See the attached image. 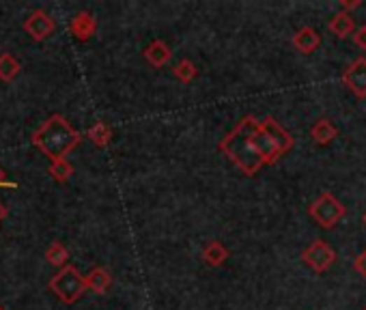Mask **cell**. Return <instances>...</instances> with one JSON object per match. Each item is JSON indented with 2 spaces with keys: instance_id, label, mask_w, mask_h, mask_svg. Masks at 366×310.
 Returning <instances> with one entry per match:
<instances>
[{
  "instance_id": "obj_1",
  "label": "cell",
  "mask_w": 366,
  "mask_h": 310,
  "mask_svg": "<svg viewBox=\"0 0 366 310\" xmlns=\"http://www.w3.org/2000/svg\"><path fill=\"white\" fill-rule=\"evenodd\" d=\"M257 127H259V119L248 115L237 123V127L227 138H222L218 145V149L248 177L257 175L265 166L261 155L255 149V143H252V136H255Z\"/></svg>"
},
{
  "instance_id": "obj_2",
  "label": "cell",
  "mask_w": 366,
  "mask_h": 310,
  "mask_svg": "<svg viewBox=\"0 0 366 310\" xmlns=\"http://www.w3.org/2000/svg\"><path fill=\"white\" fill-rule=\"evenodd\" d=\"M80 132L71 127V123L63 115H52L35 134L33 145L52 162L67 160V155L80 145Z\"/></svg>"
},
{
  "instance_id": "obj_3",
  "label": "cell",
  "mask_w": 366,
  "mask_h": 310,
  "mask_svg": "<svg viewBox=\"0 0 366 310\" xmlns=\"http://www.w3.org/2000/svg\"><path fill=\"white\" fill-rule=\"evenodd\" d=\"M252 143H255V149L261 155L263 164H276L285 153L293 149V136L276 119L267 117L259 121V127L255 136H252Z\"/></svg>"
},
{
  "instance_id": "obj_4",
  "label": "cell",
  "mask_w": 366,
  "mask_h": 310,
  "mask_svg": "<svg viewBox=\"0 0 366 310\" xmlns=\"http://www.w3.org/2000/svg\"><path fill=\"white\" fill-rule=\"evenodd\" d=\"M48 289L59 297L65 304H73L78 302L84 291H87V283H84V276L78 272V267L73 265H65L59 274H56L50 283Z\"/></svg>"
},
{
  "instance_id": "obj_5",
  "label": "cell",
  "mask_w": 366,
  "mask_h": 310,
  "mask_svg": "<svg viewBox=\"0 0 366 310\" xmlns=\"http://www.w3.org/2000/svg\"><path fill=\"white\" fill-rule=\"evenodd\" d=\"M308 213H311V218L319 224V227L332 229L345 218L347 209L339 199H334L330 192H323L319 199L308 207Z\"/></svg>"
},
{
  "instance_id": "obj_6",
  "label": "cell",
  "mask_w": 366,
  "mask_h": 310,
  "mask_svg": "<svg viewBox=\"0 0 366 310\" xmlns=\"http://www.w3.org/2000/svg\"><path fill=\"white\" fill-rule=\"evenodd\" d=\"M302 259H304V263L311 267V269H315L317 274H323V272H328L334 265L336 252L325 241L317 239V241H313L311 246H308L302 252Z\"/></svg>"
},
{
  "instance_id": "obj_7",
  "label": "cell",
  "mask_w": 366,
  "mask_h": 310,
  "mask_svg": "<svg viewBox=\"0 0 366 310\" xmlns=\"http://www.w3.org/2000/svg\"><path fill=\"white\" fill-rule=\"evenodd\" d=\"M24 31H26L28 35H31L35 41H45L50 35H54L56 22H54V17H52L48 11L39 9V11H35V13H31V15L26 17Z\"/></svg>"
},
{
  "instance_id": "obj_8",
  "label": "cell",
  "mask_w": 366,
  "mask_h": 310,
  "mask_svg": "<svg viewBox=\"0 0 366 310\" xmlns=\"http://www.w3.org/2000/svg\"><path fill=\"white\" fill-rule=\"evenodd\" d=\"M343 82L347 84V89H349L356 97H366V59L353 61V63L345 69Z\"/></svg>"
},
{
  "instance_id": "obj_9",
  "label": "cell",
  "mask_w": 366,
  "mask_h": 310,
  "mask_svg": "<svg viewBox=\"0 0 366 310\" xmlns=\"http://www.w3.org/2000/svg\"><path fill=\"white\" fill-rule=\"evenodd\" d=\"M69 31L78 41H89L97 33V20L89 11H80L71 17Z\"/></svg>"
},
{
  "instance_id": "obj_10",
  "label": "cell",
  "mask_w": 366,
  "mask_h": 310,
  "mask_svg": "<svg viewBox=\"0 0 366 310\" xmlns=\"http://www.w3.org/2000/svg\"><path fill=\"white\" fill-rule=\"evenodd\" d=\"M293 45L302 54H313L321 45V35H319L317 28L304 26V28H300V31L293 35Z\"/></svg>"
},
{
  "instance_id": "obj_11",
  "label": "cell",
  "mask_w": 366,
  "mask_h": 310,
  "mask_svg": "<svg viewBox=\"0 0 366 310\" xmlns=\"http://www.w3.org/2000/svg\"><path fill=\"white\" fill-rule=\"evenodd\" d=\"M171 56H173L171 48H168V43H164L162 39H155V41H151V43L145 48V59H147V63H149L151 67H155V69L164 67L168 61H171Z\"/></svg>"
},
{
  "instance_id": "obj_12",
  "label": "cell",
  "mask_w": 366,
  "mask_h": 310,
  "mask_svg": "<svg viewBox=\"0 0 366 310\" xmlns=\"http://www.w3.org/2000/svg\"><path fill=\"white\" fill-rule=\"evenodd\" d=\"M84 283H87V289H91L93 293L104 295L112 285V276L106 267H93L89 276H84Z\"/></svg>"
},
{
  "instance_id": "obj_13",
  "label": "cell",
  "mask_w": 366,
  "mask_h": 310,
  "mask_svg": "<svg viewBox=\"0 0 366 310\" xmlns=\"http://www.w3.org/2000/svg\"><path fill=\"white\" fill-rule=\"evenodd\" d=\"M311 136H313V140H315L317 145L325 147V145L332 143V140H334L336 136H339V129L334 127V123H332L330 119H319V121L313 125Z\"/></svg>"
},
{
  "instance_id": "obj_14",
  "label": "cell",
  "mask_w": 366,
  "mask_h": 310,
  "mask_svg": "<svg viewBox=\"0 0 366 310\" xmlns=\"http://www.w3.org/2000/svg\"><path fill=\"white\" fill-rule=\"evenodd\" d=\"M330 31H332V35H336V37H349L353 31H356V24H353V20H351V15L347 13V11H341V13H336L332 20H330Z\"/></svg>"
},
{
  "instance_id": "obj_15",
  "label": "cell",
  "mask_w": 366,
  "mask_h": 310,
  "mask_svg": "<svg viewBox=\"0 0 366 310\" xmlns=\"http://www.w3.org/2000/svg\"><path fill=\"white\" fill-rule=\"evenodd\" d=\"M203 259H205L207 265H211V267H220L224 261L229 259V250L224 248L220 241H209V244L205 246V250H203Z\"/></svg>"
},
{
  "instance_id": "obj_16",
  "label": "cell",
  "mask_w": 366,
  "mask_h": 310,
  "mask_svg": "<svg viewBox=\"0 0 366 310\" xmlns=\"http://www.w3.org/2000/svg\"><path fill=\"white\" fill-rule=\"evenodd\" d=\"M20 61L15 59L13 54H9V52H5V54H0V80L3 82H11V80H15L17 78V73H20Z\"/></svg>"
},
{
  "instance_id": "obj_17",
  "label": "cell",
  "mask_w": 366,
  "mask_h": 310,
  "mask_svg": "<svg viewBox=\"0 0 366 310\" xmlns=\"http://www.w3.org/2000/svg\"><path fill=\"white\" fill-rule=\"evenodd\" d=\"M45 259H48L50 265L63 269L67 265V261H69V252H67V248L61 241H52L48 246V250H45Z\"/></svg>"
},
{
  "instance_id": "obj_18",
  "label": "cell",
  "mask_w": 366,
  "mask_h": 310,
  "mask_svg": "<svg viewBox=\"0 0 366 310\" xmlns=\"http://www.w3.org/2000/svg\"><path fill=\"white\" fill-rule=\"evenodd\" d=\"M48 173L54 181H59V183H65L71 175H73V166L67 162V160H59V162H52L50 168H48Z\"/></svg>"
},
{
  "instance_id": "obj_19",
  "label": "cell",
  "mask_w": 366,
  "mask_h": 310,
  "mask_svg": "<svg viewBox=\"0 0 366 310\" xmlns=\"http://www.w3.org/2000/svg\"><path fill=\"white\" fill-rule=\"evenodd\" d=\"M89 138H91V143H95L97 147H108L110 145V138H112V129L104 121H97L89 129Z\"/></svg>"
},
{
  "instance_id": "obj_20",
  "label": "cell",
  "mask_w": 366,
  "mask_h": 310,
  "mask_svg": "<svg viewBox=\"0 0 366 310\" xmlns=\"http://www.w3.org/2000/svg\"><path fill=\"white\" fill-rule=\"evenodd\" d=\"M173 73H175V78L179 80V82H183V84H188V82H192L194 78H196V67H194V63L190 61V59H181L179 63H177V67L173 69Z\"/></svg>"
},
{
  "instance_id": "obj_21",
  "label": "cell",
  "mask_w": 366,
  "mask_h": 310,
  "mask_svg": "<svg viewBox=\"0 0 366 310\" xmlns=\"http://www.w3.org/2000/svg\"><path fill=\"white\" fill-rule=\"evenodd\" d=\"M353 269H356L362 278H366V250H362L360 255L356 257V261H353Z\"/></svg>"
},
{
  "instance_id": "obj_22",
  "label": "cell",
  "mask_w": 366,
  "mask_h": 310,
  "mask_svg": "<svg viewBox=\"0 0 366 310\" xmlns=\"http://www.w3.org/2000/svg\"><path fill=\"white\" fill-rule=\"evenodd\" d=\"M353 43L362 50H366V24L353 31Z\"/></svg>"
},
{
  "instance_id": "obj_23",
  "label": "cell",
  "mask_w": 366,
  "mask_h": 310,
  "mask_svg": "<svg viewBox=\"0 0 366 310\" xmlns=\"http://www.w3.org/2000/svg\"><path fill=\"white\" fill-rule=\"evenodd\" d=\"M0 188H9V190H13L15 188V183H11V181H7V173L0 168Z\"/></svg>"
},
{
  "instance_id": "obj_24",
  "label": "cell",
  "mask_w": 366,
  "mask_h": 310,
  "mask_svg": "<svg viewBox=\"0 0 366 310\" xmlns=\"http://www.w3.org/2000/svg\"><path fill=\"white\" fill-rule=\"evenodd\" d=\"M356 7H360V0H345L343 3V9H356Z\"/></svg>"
},
{
  "instance_id": "obj_25",
  "label": "cell",
  "mask_w": 366,
  "mask_h": 310,
  "mask_svg": "<svg viewBox=\"0 0 366 310\" xmlns=\"http://www.w3.org/2000/svg\"><path fill=\"white\" fill-rule=\"evenodd\" d=\"M7 218V207L3 205V203H0V222H3Z\"/></svg>"
},
{
  "instance_id": "obj_26",
  "label": "cell",
  "mask_w": 366,
  "mask_h": 310,
  "mask_svg": "<svg viewBox=\"0 0 366 310\" xmlns=\"http://www.w3.org/2000/svg\"><path fill=\"white\" fill-rule=\"evenodd\" d=\"M362 222H364V227H366V211H364V216H362Z\"/></svg>"
},
{
  "instance_id": "obj_27",
  "label": "cell",
  "mask_w": 366,
  "mask_h": 310,
  "mask_svg": "<svg viewBox=\"0 0 366 310\" xmlns=\"http://www.w3.org/2000/svg\"><path fill=\"white\" fill-rule=\"evenodd\" d=\"M0 310H3V308H0Z\"/></svg>"
},
{
  "instance_id": "obj_28",
  "label": "cell",
  "mask_w": 366,
  "mask_h": 310,
  "mask_svg": "<svg viewBox=\"0 0 366 310\" xmlns=\"http://www.w3.org/2000/svg\"><path fill=\"white\" fill-rule=\"evenodd\" d=\"M364 310H366V308H364Z\"/></svg>"
}]
</instances>
